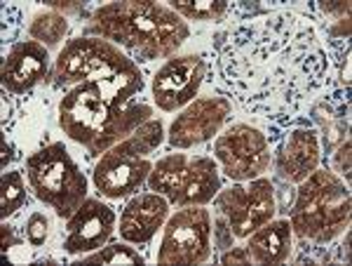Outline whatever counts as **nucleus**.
<instances>
[{
	"mask_svg": "<svg viewBox=\"0 0 352 266\" xmlns=\"http://www.w3.org/2000/svg\"><path fill=\"white\" fill-rule=\"evenodd\" d=\"M336 172L345 174V184L350 182V139H345L343 144L338 146V154H336V163H333Z\"/></svg>",
	"mask_w": 352,
	"mask_h": 266,
	"instance_id": "obj_28",
	"label": "nucleus"
},
{
	"mask_svg": "<svg viewBox=\"0 0 352 266\" xmlns=\"http://www.w3.org/2000/svg\"><path fill=\"white\" fill-rule=\"evenodd\" d=\"M214 158L230 182L256 179L272 165L268 134L247 123L230 125L214 141Z\"/></svg>",
	"mask_w": 352,
	"mask_h": 266,
	"instance_id": "obj_8",
	"label": "nucleus"
},
{
	"mask_svg": "<svg viewBox=\"0 0 352 266\" xmlns=\"http://www.w3.org/2000/svg\"><path fill=\"white\" fill-rule=\"evenodd\" d=\"M204 78H207V59L202 54H181L167 59V64L153 76L151 92L160 111H179L195 101Z\"/></svg>",
	"mask_w": 352,
	"mask_h": 266,
	"instance_id": "obj_12",
	"label": "nucleus"
},
{
	"mask_svg": "<svg viewBox=\"0 0 352 266\" xmlns=\"http://www.w3.org/2000/svg\"><path fill=\"white\" fill-rule=\"evenodd\" d=\"M230 113L232 101L223 97V94H212V97H200L190 101L169 125V146L184 151L219 137L223 125L230 121Z\"/></svg>",
	"mask_w": 352,
	"mask_h": 266,
	"instance_id": "obj_11",
	"label": "nucleus"
},
{
	"mask_svg": "<svg viewBox=\"0 0 352 266\" xmlns=\"http://www.w3.org/2000/svg\"><path fill=\"white\" fill-rule=\"evenodd\" d=\"M129 57L109 41L94 36L73 38L64 45L54 64V85H78L99 73L124 64Z\"/></svg>",
	"mask_w": 352,
	"mask_h": 266,
	"instance_id": "obj_10",
	"label": "nucleus"
},
{
	"mask_svg": "<svg viewBox=\"0 0 352 266\" xmlns=\"http://www.w3.org/2000/svg\"><path fill=\"white\" fill-rule=\"evenodd\" d=\"M244 247L252 257V264H285L289 262L294 250L292 224H289V219H270L268 224H263L249 236V243Z\"/></svg>",
	"mask_w": 352,
	"mask_h": 266,
	"instance_id": "obj_18",
	"label": "nucleus"
},
{
	"mask_svg": "<svg viewBox=\"0 0 352 266\" xmlns=\"http://www.w3.org/2000/svg\"><path fill=\"white\" fill-rule=\"evenodd\" d=\"M320 10L324 14L338 17V19H348L350 17V3H320Z\"/></svg>",
	"mask_w": 352,
	"mask_h": 266,
	"instance_id": "obj_32",
	"label": "nucleus"
},
{
	"mask_svg": "<svg viewBox=\"0 0 352 266\" xmlns=\"http://www.w3.org/2000/svg\"><path fill=\"white\" fill-rule=\"evenodd\" d=\"M47 48L36 41H19L3 57V71H0L3 90H8L10 94H26L47 78Z\"/></svg>",
	"mask_w": 352,
	"mask_h": 266,
	"instance_id": "obj_15",
	"label": "nucleus"
},
{
	"mask_svg": "<svg viewBox=\"0 0 352 266\" xmlns=\"http://www.w3.org/2000/svg\"><path fill=\"white\" fill-rule=\"evenodd\" d=\"M0 236H3V254H8V250L21 245V238L14 236V226H10L8 222H3V226H0Z\"/></svg>",
	"mask_w": 352,
	"mask_h": 266,
	"instance_id": "obj_31",
	"label": "nucleus"
},
{
	"mask_svg": "<svg viewBox=\"0 0 352 266\" xmlns=\"http://www.w3.org/2000/svg\"><path fill=\"white\" fill-rule=\"evenodd\" d=\"M26 177L33 196L50 205L59 219H68L87 198V177L64 141H54L26 158Z\"/></svg>",
	"mask_w": 352,
	"mask_h": 266,
	"instance_id": "obj_5",
	"label": "nucleus"
},
{
	"mask_svg": "<svg viewBox=\"0 0 352 266\" xmlns=\"http://www.w3.org/2000/svg\"><path fill=\"white\" fill-rule=\"evenodd\" d=\"M172 10L184 19L221 21L230 12L228 0H172Z\"/></svg>",
	"mask_w": 352,
	"mask_h": 266,
	"instance_id": "obj_23",
	"label": "nucleus"
},
{
	"mask_svg": "<svg viewBox=\"0 0 352 266\" xmlns=\"http://www.w3.org/2000/svg\"><path fill=\"white\" fill-rule=\"evenodd\" d=\"M217 229H214V234H217V243H219V250H228V247H232V238L235 236L230 234V229H228V222H226L223 217L217 219Z\"/></svg>",
	"mask_w": 352,
	"mask_h": 266,
	"instance_id": "obj_30",
	"label": "nucleus"
},
{
	"mask_svg": "<svg viewBox=\"0 0 352 266\" xmlns=\"http://www.w3.org/2000/svg\"><path fill=\"white\" fill-rule=\"evenodd\" d=\"M217 85L268 123L294 118L329 78V54L308 17L292 10L230 26L212 48Z\"/></svg>",
	"mask_w": 352,
	"mask_h": 266,
	"instance_id": "obj_1",
	"label": "nucleus"
},
{
	"mask_svg": "<svg viewBox=\"0 0 352 266\" xmlns=\"http://www.w3.org/2000/svg\"><path fill=\"white\" fill-rule=\"evenodd\" d=\"M28 33L36 43L45 45V48H54L66 38L68 33V19L66 14L56 12V10H47L41 12L28 26Z\"/></svg>",
	"mask_w": 352,
	"mask_h": 266,
	"instance_id": "obj_22",
	"label": "nucleus"
},
{
	"mask_svg": "<svg viewBox=\"0 0 352 266\" xmlns=\"http://www.w3.org/2000/svg\"><path fill=\"white\" fill-rule=\"evenodd\" d=\"M144 88V71L129 57L124 64L68 90L59 101V127L68 139L82 144L89 158L106 154L151 121V106L134 101Z\"/></svg>",
	"mask_w": 352,
	"mask_h": 266,
	"instance_id": "obj_2",
	"label": "nucleus"
},
{
	"mask_svg": "<svg viewBox=\"0 0 352 266\" xmlns=\"http://www.w3.org/2000/svg\"><path fill=\"white\" fill-rule=\"evenodd\" d=\"M214 203L221 217L228 222V229L235 238H249L254 231L268 224L277 212L275 186L265 177L232 182L228 189L219 191Z\"/></svg>",
	"mask_w": 352,
	"mask_h": 266,
	"instance_id": "obj_7",
	"label": "nucleus"
},
{
	"mask_svg": "<svg viewBox=\"0 0 352 266\" xmlns=\"http://www.w3.org/2000/svg\"><path fill=\"white\" fill-rule=\"evenodd\" d=\"M82 264H101V266H144L146 257L139 250L129 247L127 243H111V245H104L99 250L89 252L87 257L82 259Z\"/></svg>",
	"mask_w": 352,
	"mask_h": 266,
	"instance_id": "obj_24",
	"label": "nucleus"
},
{
	"mask_svg": "<svg viewBox=\"0 0 352 266\" xmlns=\"http://www.w3.org/2000/svg\"><path fill=\"white\" fill-rule=\"evenodd\" d=\"M151 170L153 163L148 158L118 154L116 149H111L94 165L92 182L104 198L120 201V198L134 196L146 184Z\"/></svg>",
	"mask_w": 352,
	"mask_h": 266,
	"instance_id": "obj_14",
	"label": "nucleus"
},
{
	"mask_svg": "<svg viewBox=\"0 0 352 266\" xmlns=\"http://www.w3.org/2000/svg\"><path fill=\"white\" fill-rule=\"evenodd\" d=\"M12 161H14V146L10 144L8 134H3V139H0V167L8 170Z\"/></svg>",
	"mask_w": 352,
	"mask_h": 266,
	"instance_id": "obj_34",
	"label": "nucleus"
},
{
	"mask_svg": "<svg viewBox=\"0 0 352 266\" xmlns=\"http://www.w3.org/2000/svg\"><path fill=\"white\" fill-rule=\"evenodd\" d=\"M21 26V10L12 3H3V43H14Z\"/></svg>",
	"mask_w": 352,
	"mask_h": 266,
	"instance_id": "obj_26",
	"label": "nucleus"
},
{
	"mask_svg": "<svg viewBox=\"0 0 352 266\" xmlns=\"http://www.w3.org/2000/svg\"><path fill=\"white\" fill-rule=\"evenodd\" d=\"M212 257V214L204 205L181 207L167 219L157 264H204Z\"/></svg>",
	"mask_w": 352,
	"mask_h": 266,
	"instance_id": "obj_9",
	"label": "nucleus"
},
{
	"mask_svg": "<svg viewBox=\"0 0 352 266\" xmlns=\"http://www.w3.org/2000/svg\"><path fill=\"white\" fill-rule=\"evenodd\" d=\"M162 139H164V125L160 121H148L141 127H136L127 139H122L120 144H116L113 149H116L118 154L146 158L162 144Z\"/></svg>",
	"mask_w": 352,
	"mask_h": 266,
	"instance_id": "obj_20",
	"label": "nucleus"
},
{
	"mask_svg": "<svg viewBox=\"0 0 352 266\" xmlns=\"http://www.w3.org/2000/svg\"><path fill=\"white\" fill-rule=\"evenodd\" d=\"M50 10H56V12H80V10L85 8V3H78V0H47Z\"/></svg>",
	"mask_w": 352,
	"mask_h": 266,
	"instance_id": "obj_33",
	"label": "nucleus"
},
{
	"mask_svg": "<svg viewBox=\"0 0 352 266\" xmlns=\"http://www.w3.org/2000/svg\"><path fill=\"white\" fill-rule=\"evenodd\" d=\"M186 165H188V158H186V154L164 156L155 163V165H153L146 184H148L151 191H155V194L164 196L167 201H172L176 189H179L181 177H184Z\"/></svg>",
	"mask_w": 352,
	"mask_h": 266,
	"instance_id": "obj_19",
	"label": "nucleus"
},
{
	"mask_svg": "<svg viewBox=\"0 0 352 266\" xmlns=\"http://www.w3.org/2000/svg\"><path fill=\"white\" fill-rule=\"evenodd\" d=\"M169 214V201L155 191L134 194L122 207L120 236L129 245H148L162 229Z\"/></svg>",
	"mask_w": 352,
	"mask_h": 266,
	"instance_id": "obj_16",
	"label": "nucleus"
},
{
	"mask_svg": "<svg viewBox=\"0 0 352 266\" xmlns=\"http://www.w3.org/2000/svg\"><path fill=\"white\" fill-rule=\"evenodd\" d=\"M118 214L99 198H85V203L66 219L64 250L68 254H85L104 247L116 231Z\"/></svg>",
	"mask_w": 352,
	"mask_h": 266,
	"instance_id": "obj_13",
	"label": "nucleus"
},
{
	"mask_svg": "<svg viewBox=\"0 0 352 266\" xmlns=\"http://www.w3.org/2000/svg\"><path fill=\"white\" fill-rule=\"evenodd\" d=\"M87 36L124 48L132 59H167L190 36V28L172 8L151 0H120L94 10Z\"/></svg>",
	"mask_w": 352,
	"mask_h": 266,
	"instance_id": "obj_3",
	"label": "nucleus"
},
{
	"mask_svg": "<svg viewBox=\"0 0 352 266\" xmlns=\"http://www.w3.org/2000/svg\"><path fill=\"white\" fill-rule=\"evenodd\" d=\"M268 137L272 165L282 182L300 184L308 179L322 163L320 130L305 116H294L280 123H270Z\"/></svg>",
	"mask_w": 352,
	"mask_h": 266,
	"instance_id": "obj_6",
	"label": "nucleus"
},
{
	"mask_svg": "<svg viewBox=\"0 0 352 266\" xmlns=\"http://www.w3.org/2000/svg\"><path fill=\"white\" fill-rule=\"evenodd\" d=\"M221 264L230 266V264H252V257H249L247 247H228L221 257Z\"/></svg>",
	"mask_w": 352,
	"mask_h": 266,
	"instance_id": "obj_29",
	"label": "nucleus"
},
{
	"mask_svg": "<svg viewBox=\"0 0 352 266\" xmlns=\"http://www.w3.org/2000/svg\"><path fill=\"white\" fill-rule=\"evenodd\" d=\"M28 203L24 172L21 170H10L3 172L0 179V219L8 222V217L16 214Z\"/></svg>",
	"mask_w": 352,
	"mask_h": 266,
	"instance_id": "obj_21",
	"label": "nucleus"
},
{
	"mask_svg": "<svg viewBox=\"0 0 352 266\" xmlns=\"http://www.w3.org/2000/svg\"><path fill=\"white\" fill-rule=\"evenodd\" d=\"M350 186L331 170H315L298 184L296 201L289 212L292 234L300 243L327 245L350 229Z\"/></svg>",
	"mask_w": 352,
	"mask_h": 266,
	"instance_id": "obj_4",
	"label": "nucleus"
},
{
	"mask_svg": "<svg viewBox=\"0 0 352 266\" xmlns=\"http://www.w3.org/2000/svg\"><path fill=\"white\" fill-rule=\"evenodd\" d=\"M221 191V172L214 158L209 156H197L188 161V165L184 170V177L179 182L174 198L169 203L179 207H190V205H207L212 203L217 194Z\"/></svg>",
	"mask_w": 352,
	"mask_h": 266,
	"instance_id": "obj_17",
	"label": "nucleus"
},
{
	"mask_svg": "<svg viewBox=\"0 0 352 266\" xmlns=\"http://www.w3.org/2000/svg\"><path fill=\"white\" fill-rule=\"evenodd\" d=\"M16 118H19V109H16V104H14V97L8 90H3V134L12 132Z\"/></svg>",
	"mask_w": 352,
	"mask_h": 266,
	"instance_id": "obj_27",
	"label": "nucleus"
},
{
	"mask_svg": "<svg viewBox=\"0 0 352 266\" xmlns=\"http://www.w3.org/2000/svg\"><path fill=\"white\" fill-rule=\"evenodd\" d=\"M24 236L26 241L31 243L33 247H43L47 243V236H50V219L45 212H31V217L26 219V226H24Z\"/></svg>",
	"mask_w": 352,
	"mask_h": 266,
	"instance_id": "obj_25",
	"label": "nucleus"
}]
</instances>
